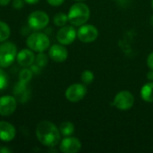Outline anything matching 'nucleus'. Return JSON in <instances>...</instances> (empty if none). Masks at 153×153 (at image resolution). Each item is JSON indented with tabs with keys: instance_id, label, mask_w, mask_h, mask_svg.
<instances>
[{
	"instance_id": "obj_11",
	"label": "nucleus",
	"mask_w": 153,
	"mask_h": 153,
	"mask_svg": "<svg viewBox=\"0 0 153 153\" xmlns=\"http://www.w3.org/2000/svg\"><path fill=\"white\" fill-rule=\"evenodd\" d=\"M60 151L64 153H76L82 149V143L76 137L65 136L60 143Z\"/></svg>"
},
{
	"instance_id": "obj_32",
	"label": "nucleus",
	"mask_w": 153,
	"mask_h": 153,
	"mask_svg": "<svg viewBox=\"0 0 153 153\" xmlns=\"http://www.w3.org/2000/svg\"><path fill=\"white\" fill-rule=\"evenodd\" d=\"M152 20H153V16H152ZM152 25H153V22L152 21Z\"/></svg>"
},
{
	"instance_id": "obj_29",
	"label": "nucleus",
	"mask_w": 153,
	"mask_h": 153,
	"mask_svg": "<svg viewBox=\"0 0 153 153\" xmlns=\"http://www.w3.org/2000/svg\"><path fill=\"white\" fill-rule=\"evenodd\" d=\"M0 152L1 153H5V152H7V153H10L11 152V151L9 150V149H7V148H2V149H0Z\"/></svg>"
},
{
	"instance_id": "obj_5",
	"label": "nucleus",
	"mask_w": 153,
	"mask_h": 153,
	"mask_svg": "<svg viewBox=\"0 0 153 153\" xmlns=\"http://www.w3.org/2000/svg\"><path fill=\"white\" fill-rule=\"evenodd\" d=\"M134 96L129 91H121L114 98L111 105L119 110L126 111L133 108L134 104Z\"/></svg>"
},
{
	"instance_id": "obj_9",
	"label": "nucleus",
	"mask_w": 153,
	"mask_h": 153,
	"mask_svg": "<svg viewBox=\"0 0 153 153\" xmlns=\"http://www.w3.org/2000/svg\"><path fill=\"white\" fill-rule=\"evenodd\" d=\"M77 37V30L71 25H65L56 33V39L62 45L72 44Z\"/></svg>"
},
{
	"instance_id": "obj_27",
	"label": "nucleus",
	"mask_w": 153,
	"mask_h": 153,
	"mask_svg": "<svg viewBox=\"0 0 153 153\" xmlns=\"http://www.w3.org/2000/svg\"><path fill=\"white\" fill-rule=\"evenodd\" d=\"M147 79L149 81H153V70H151L148 74H147Z\"/></svg>"
},
{
	"instance_id": "obj_3",
	"label": "nucleus",
	"mask_w": 153,
	"mask_h": 153,
	"mask_svg": "<svg viewBox=\"0 0 153 153\" xmlns=\"http://www.w3.org/2000/svg\"><path fill=\"white\" fill-rule=\"evenodd\" d=\"M17 56L15 44L10 41H4L0 45V67L6 68L13 64Z\"/></svg>"
},
{
	"instance_id": "obj_15",
	"label": "nucleus",
	"mask_w": 153,
	"mask_h": 153,
	"mask_svg": "<svg viewBox=\"0 0 153 153\" xmlns=\"http://www.w3.org/2000/svg\"><path fill=\"white\" fill-rule=\"evenodd\" d=\"M142 99L148 103L153 102V82L145 83L141 90Z\"/></svg>"
},
{
	"instance_id": "obj_30",
	"label": "nucleus",
	"mask_w": 153,
	"mask_h": 153,
	"mask_svg": "<svg viewBox=\"0 0 153 153\" xmlns=\"http://www.w3.org/2000/svg\"><path fill=\"white\" fill-rule=\"evenodd\" d=\"M152 8L153 9V0H152Z\"/></svg>"
},
{
	"instance_id": "obj_17",
	"label": "nucleus",
	"mask_w": 153,
	"mask_h": 153,
	"mask_svg": "<svg viewBox=\"0 0 153 153\" xmlns=\"http://www.w3.org/2000/svg\"><path fill=\"white\" fill-rule=\"evenodd\" d=\"M74 125L70 122V121H65V122H63L61 125H60V127H59V131H60V134L64 136H70L74 134Z\"/></svg>"
},
{
	"instance_id": "obj_20",
	"label": "nucleus",
	"mask_w": 153,
	"mask_h": 153,
	"mask_svg": "<svg viewBox=\"0 0 153 153\" xmlns=\"http://www.w3.org/2000/svg\"><path fill=\"white\" fill-rule=\"evenodd\" d=\"M48 56L45 53H43V52H39V54L35 57V63H36V65L39 67L43 68V67H45L48 65Z\"/></svg>"
},
{
	"instance_id": "obj_12",
	"label": "nucleus",
	"mask_w": 153,
	"mask_h": 153,
	"mask_svg": "<svg viewBox=\"0 0 153 153\" xmlns=\"http://www.w3.org/2000/svg\"><path fill=\"white\" fill-rule=\"evenodd\" d=\"M49 57L56 63L65 62L68 57V51L65 45L62 44H54L49 48L48 51Z\"/></svg>"
},
{
	"instance_id": "obj_21",
	"label": "nucleus",
	"mask_w": 153,
	"mask_h": 153,
	"mask_svg": "<svg viewBox=\"0 0 153 153\" xmlns=\"http://www.w3.org/2000/svg\"><path fill=\"white\" fill-rule=\"evenodd\" d=\"M81 80L83 84H91L94 81V74L90 70H84L81 74Z\"/></svg>"
},
{
	"instance_id": "obj_22",
	"label": "nucleus",
	"mask_w": 153,
	"mask_h": 153,
	"mask_svg": "<svg viewBox=\"0 0 153 153\" xmlns=\"http://www.w3.org/2000/svg\"><path fill=\"white\" fill-rule=\"evenodd\" d=\"M9 83V77L8 74L3 70L2 67H0V91L4 90Z\"/></svg>"
},
{
	"instance_id": "obj_23",
	"label": "nucleus",
	"mask_w": 153,
	"mask_h": 153,
	"mask_svg": "<svg viewBox=\"0 0 153 153\" xmlns=\"http://www.w3.org/2000/svg\"><path fill=\"white\" fill-rule=\"evenodd\" d=\"M23 5H24V0H13L12 3V6L16 10L22 9Z\"/></svg>"
},
{
	"instance_id": "obj_14",
	"label": "nucleus",
	"mask_w": 153,
	"mask_h": 153,
	"mask_svg": "<svg viewBox=\"0 0 153 153\" xmlns=\"http://www.w3.org/2000/svg\"><path fill=\"white\" fill-rule=\"evenodd\" d=\"M16 61L22 67H30L35 62V55L31 49L24 48L17 52Z\"/></svg>"
},
{
	"instance_id": "obj_2",
	"label": "nucleus",
	"mask_w": 153,
	"mask_h": 153,
	"mask_svg": "<svg viewBox=\"0 0 153 153\" xmlns=\"http://www.w3.org/2000/svg\"><path fill=\"white\" fill-rule=\"evenodd\" d=\"M68 22L74 26H82L85 24L91 16L89 6L84 3L74 4L67 13Z\"/></svg>"
},
{
	"instance_id": "obj_13",
	"label": "nucleus",
	"mask_w": 153,
	"mask_h": 153,
	"mask_svg": "<svg viewBox=\"0 0 153 153\" xmlns=\"http://www.w3.org/2000/svg\"><path fill=\"white\" fill-rule=\"evenodd\" d=\"M16 135L15 127L7 121H0V140L9 143L14 139Z\"/></svg>"
},
{
	"instance_id": "obj_4",
	"label": "nucleus",
	"mask_w": 153,
	"mask_h": 153,
	"mask_svg": "<svg viewBox=\"0 0 153 153\" xmlns=\"http://www.w3.org/2000/svg\"><path fill=\"white\" fill-rule=\"evenodd\" d=\"M26 44L30 49L35 52H44L50 46V40L43 32H32L27 39Z\"/></svg>"
},
{
	"instance_id": "obj_26",
	"label": "nucleus",
	"mask_w": 153,
	"mask_h": 153,
	"mask_svg": "<svg viewBox=\"0 0 153 153\" xmlns=\"http://www.w3.org/2000/svg\"><path fill=\"white\" fill-rule=\"evenodd\" d=\"M10 3H11V0H0V5L2 6H5L9 4Z\"/></svg>"
},
{
	"instance_id": "obj_25",
	"label": "nucleus",
	"mask_w": 153,
	"mask_h": 153,
	"mask_svg": "<svg viewBox=\"0 0 153 153\" xmlns=\"http://www.w3.org/2000/svg\"><path fill=\"white\" fill-rule=\"evenodd\" d=\"M147 65H148V67L151 69V70H153V52H152L148 58H147Z\"/></svg>"
},
{
	"instance_id": "obj_28",
	"label": "nucleus",
	"mask_w": 153,
	"mask_h": 153,
	"mask_svg": "<svg viewBox=\"0 0 153 153\" xmlns=\"http://www.w3.org/2000/svg\"><path fill=\"white\" fill-rule=\"evenodd\" d=\"M24 2L29 4H35L39 3V0H24Z\"/></svg>"
},
{
	"instance_id": "obj_33",
	"label": "nucleus",
	"mask_w": 153,
	"mask_h": 153,
	"mask_svg": "<svg viewBox=\"0 0 153 153\" xmlns=\"http://www.w3.org/2000/svg\"><path fill=\"white\" fill-rule=\"evenodd\" d=\"M0 149H1V147H0Z\"/></svg>"
},
{
	"instance_id": "obj_8",
	"label": "nucleus",
	"mask_w": 153,
	"mask_h": 153,
	"mask_svg": "<svg viewBox=\"0 0 153 153\" xmlns=\"http://www.w3.org/2000/svg\"><path fill=\"white\" fill-rule=\"evenodd\" d=\"M87 89L84 84L82 83H74L70 85L65 91V98L70 102H78L81 101L86 95Z\"/></svg>"
},
{
	"instance_id": "obj_10",
	"label": "nucleus",
	"mask_w": 153,
	"mask_h": 153,
	"mask_svg": "<svg viewBox=\"0 0 153 153\" xmlns=\"http://www.w3.org/2000/svg\"><path fill=\"white\" fill-rule=\"evenodd\" d=\"M17 108V101L13 96L4 95L0 97V116L12 115Z\"/></svg>"
},
{
	"instance_id": "obj_6",
	"label": "nucleus",
	"mask_w": 153,
	"mask_h": 153,
	"mask_svg": "<svg viewBox=\"0 0 153 153\" xmlns=\"http://www.w3.org/2000/svg\"><path fill=\"white\" fill-rule=\"evenodd\" d=\"M28 25L33 30H40L49 23V17L43 11H34L28 17Z\"/></svg>"
},
{
	"instance_id": "obj_31",
	"label": "nucleus",
	"mask_w": 153,
	"mask_h": 153,
	"mask_svg": "<svg viewBox=\"0 0 153 153\" xmlns=\"http://www.w3.org/2000/svg\"><path fill=\"white\" fill-rule=\"evenodd\" d=\"M75 1H79V2H82V1H84V0H75Z\"/></svg>"
},
{
	"instance_id": "obj_7",
	"label": "nucleus",
	"mask_w": 153,
	"mask_h": 153,
	"mask_svg": "<svg viewBox=\"0 0 153 153\" xmlns=\"http://www.w3.org/2000/svg\"><path fill=\"white\" fill-rule=\"evenodd\" d=\"M99 37L98 29L91 24H83L77 30V38L83 43H91L95 41Z\"/></svg>"
},
{
	"instance_id": "obj_19",
	"label": "nucleus",
	"mask_w": 153,
	"mask_h": 153,
	"mask_svg": "<svg viewBox=\"0 0 153 153\" xmlns=\"http://www.w3.org/2000/svg\"><path fill=\"white\" fill-rule=\"evenodd\" d=\"M54 23L58 26V27H63L65 26L67 22H68V16L67 14L64 13H58L54 16Z\"/></svg>"
},
{
	"instance_id": "obj_24",
	"label": "nucleus",
	"mask_w": 153,
	"mask_h": 153,
	"mask_svg": "<svg viewBox=\"0 0 153 153\" xmlns=\"http://www.w3.org/2000/svg\"><path fill=\"white\" fill-rule=\"evenodd\" d=\"M47 1L52 6H59L65 2V0H47Z\"/></svg>"
},
{
	"instance_id": "obj_1",
	"label": "nucleus",
	"mask_w": 153,
	"mask_h": 153,
	"mask_svg": "<svg viewBox=\"0 0 153 153\" xmlns=\"http://www.w3.org/2000/svg\"><path fill=\"white\" fill-rule=\"evenodd\" d=\"M36 136L42 145L53 148L59 143L61 134L54 123L41 121L36 127Z\"/></svg>"
},
{
	"instance_id": "obj_16",
	"label": "nucleus",
	"mask_w": 153,
	"mask_h": 153,
	"mask_svg": "<svg viewBox=\"0 0 153 153\" xmlns=\"http://www.w3.org/2000/svg\"><path fill=\"white\" fill-rule=\"evenodd\" d=\"M33 77V72L31 69H29L28 67H24L19 74V83L22 85H26L29 83Z\"/></svg>"
},
{
	"instance_id": "obj_18",
	"label": "nucleus",
	"mask_w": 153,
	"mask_h": 153,
	"mask_svg": "<svg viewBox=\"0 0 153 153\" xmlns=\"http://www.w3.org/2000/svg\"><path fill=\"white\" fill-rule=\"evenodd\" d=\"M11 35V30L9 25L4 22L0 21V43L6 41L7 39Z\"/></svg>"
}]
</instances>
